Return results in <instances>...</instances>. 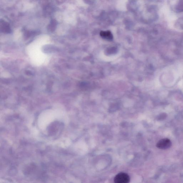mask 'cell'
<instances>
[{
    "mask_svg": "<svg viewBox=\"0 0 183 183\" xmlns=\"http://www.w3.org/2000/svg\"><path fill=\"white\" fill-rule=\"evenodd\" d=\"M129 175L125 173H120L117 174L114 179L115 183H127L130 181Z\"/></svg>",
    "mask_w": 183,
    "mask_h": 183,
    "instance_id": "obj_1",
    "label": "cell"
},
{
    "mask_svg": "<svg viewBox=\"0 0 183 183\" xmlns=\"http://www.w3.org/2000/svg\"><path fill=\"white\" fill-rule=\"evenodd\" d=\"M177 9V11L179 12L183 11V0H181L178 5Z\"/></svg>",
    "mask_w": 183,
    "mask_h": 183,
    "instance_id": "obj_4",
    "label": "cell"
},
{
    "mask_svg": "<svg viewBox=\"0 0 183 183\" xmlns=\"http://www.w3.org/2000/svg\"><path fill=\"white\" fill-rule=\"evenodd\" d=\"M172 142L169 139H164L157 143L156 146L159 149L166 150L170 148Z\"/></svg>",
    "mask_w": 183,
    "mask_h": 183,
    "instance_id": "obj_2",
    "label": "cell"
},
{
    "mask_svg": "<svg viewBox=\"0 0 183 183\" xmlns=\"http://www.w3.org/2000/svg\"><path fill=\"white\" fill-rule=\"evenodd\" d=\"M100 35L103 38L108 40H111L113 39V36L111 32L109 31H101Z\"/></svg>",
    "mask_w": 183,
    "mask_h": 183,
    "instance_id": "obj_3",
    "label": "cell"
}]
</instances>
